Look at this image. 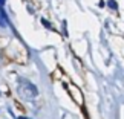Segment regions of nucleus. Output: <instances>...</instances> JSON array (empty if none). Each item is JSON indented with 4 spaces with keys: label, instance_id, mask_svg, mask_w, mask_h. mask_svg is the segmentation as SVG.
Instances as JSON below:
<instances>
[{
    "label": "nucleus",
    "instance_id": "nucleus-4",
    "mask_svg": "<svg viewBox=\"0 0 124 119\" xmlns=\"http://www.w3.org/2000/svg\"><path fill=\"white\" fill-rule=\"evenodd\" d=\"M43 25H45V26H46V28H51V25H49V23H47V21H46V20H43Z\"/></svg>",
    "mask_w": 124,
    "mask_h": 119
},
{
    "label": "nucleus",
    "instance_id": "nucleus-3",
    "mask_svg": "<svg viewBox=\"0 0 124 119\" xmlns=\"http://www.w3.org/2000/svg\"><path fill=\"white\" fill-rule=\"evenodd\" d=\"M107 5H109V8H112V9H118V5H116L115 0H109Z\"/></svg>",
    "mask_w": 124,
    "mask_h": 119
},
{
    "label": "nucleus",
    "instance_id": "nucleus-2",
    "mask_svg": "<svg viewBox=\"0 0 124 119\" xmlns=\"http://www.w3.org/2000/svg\"><path fill=\"white\" fill-rule=\"evenodd\" d=\"M0 26H2V28L9 26V20H8V17H6V12H5L3 6H0Z\"/></svg>",
    "mask_w": 124,
    "mask_h": 119
},
{
    "label": "nucleus",
    "instance_id": "nucleus-1",
    "mask_svg": "<svg viewBox=\"0 0 124 119\" xmlns=\"http://www.w3.org/2000/svg\"><path fill=\"white\" fill-rule=\"evenodd\" d=\"M17 92L25 99H34L37 95H39V89H37L31 81L20 78L18 79V84H17Z\"/></svg>",
    "mask_w": 124,
    "mask_h": 119
},
{
    "label": "nucleus",
    "instance_id": "nucleus-5",
    "mask_svg": "<svg viewBox=\"0 0 124 119\" xmlns=\"http://www.w3.org/2000/svg\"><path fill=\"white\" fill-rule=\"evenodd\" d=\"M5 5V0H0V6H3Z\"/></svg>",
    "mask_w": 124,
    "mask_h": 119
}]
</instances>
